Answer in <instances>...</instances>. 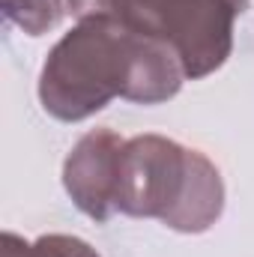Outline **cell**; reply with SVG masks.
I'll list each match as a JSON object with an SVG mask.
<instances>
[{"label": "cell", "instance_id": "obj_1", "mask_svg": "<svg viewBox=\"0 0 254 257\" xmlns=\"http://www.w3.org/2000/svg\"><path fill=\"white\" fill-rule=\"evenodd\" d=\"M105 138L108 135H90V138H84L81 147L75 150V156L69 159L66 177H84V174H93V171H99V174L117 171L114 162L105 156L108 150H102ZM117 165H120V159H117ZM114 194H117V186L111 183V177H99L96 180V192H93V203H90L87 212L96 215V218H105L108 215V203H114Z\"/></svg>", "mask_w": 254, "mask_h": 257}]
</instances>
